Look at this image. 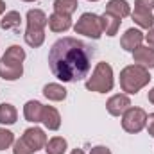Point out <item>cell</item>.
I'll return each instance as SVG.
<instances>
[{
    "label": "cell",
    "instance_id": "6da1fadb",
    "mask_svg": "<svg viewBox=\"0 0 154 154\" xmlns=\"http://www.w3.org/2000/svg\"><path fill=\"white\" fill-rule=\"evenodd\" d=\"M48 66L54 77L63 82H77L88 77L91 68V52L86 43L77 38L57 39L48 52Z\"/></svg>",
    "mask_w": 154,
    "mask_h": 154
},
{
    "label": "cell",
    "instance_id": "7a4b0ae2",
    "mask_svg": "<svg viewBox=\"0 0 154 154\" xmlns=\"http://www.w3.org/2000/svg\"><path fill=\"white\" fill-rule=\"evenodd\" d=\"M151 72L140 65H127L120 72V88L127 95H136L151 82Z\"/></svg>",
    "mask_w": 154,
    "mask_h": 154
},
{
    "label": "cell",
    "instance_id": "3957f363",
    "mask_svg": "<svg viewBox=\"0 0 154 154\" xmlns=\"http://www.w3.org/2000/svg\"><path fill=\"white\" fill-rule=\"evenodd\" d=\"M115 86V74L109 63L100 61L95 65L91 75L86 77V90L95 93H108Z\"/></svg>",
    "mask_w": 154,
    "mask_h": 154
},
{
    "label": "cell",
    "instance_id": "277c9868",
    "mask_svg": "<svg viewBox=\"0 0 154 154\" xmlns=\"http://www.w3.org/2000/svg\"><path fill=\"white\" fill-rule=\"evenodd\" d=\"M75 34H82L86 38L91 39H100L102 32V20L99 14L95 13H82L77 20V23L74 25Z\"/></svg>",
    "mask_w": 154,
    "mask_h": 154
},
{
    "label": "cell",
    "instance_id": "5b68a950",
    "mask_svg": "<svg viewBox=\"0 0 154 154\" xmlns=\"http://www.w3.org/2000/svg\"><path fill=\"white\" fill-rule=\"evenodd\" d=\"M147 125V111L142 108L131 106L124 115H122V129L129 134H136L143 131Z\"/></svg>",
    "mask_w": 154,
    "mask_h": 154
},
{
    "label": "cell",
    "instance_id": "8992f818",
    "mask_svg": "<svg viewBox=\"0 0 154 154\" xmlns=\"http://www.w3.org/2000/svg\"><path fill=\"white\" fill-rule=\"evenodd\" d=\"M22 138H23V142L34 151V152H38L41 149H45V145H47V134H45V131L43 129H39V127H27L25 131H23V134H22Z\"/></svg>",
    "mask_w": 154,
    "mask_h": 154
},
{
    "label": "cell",
    "instance_id": "52a82bcc",
    "mask_svg": "<svg viewBox=\"0 0 154 154\" xmlns=\"http://www.w3.org/2000/svg\"><path fill=\"white\" fill-rule=\"evenodd\" d=\"M129 108H131V99L127 93H116L106 102V109L111 116H122Z\"/></svg>",
    "mask_w": 154,
    "mask_h": 154
},
{
    "label": "cell",
    "instance_id": "ba28073f",
    "mask_svg": "<svg viewBox=\"0 0 154 154\" xmlns=\"http://www.w3.org/2000/svg\"><path fill=\"white\" fill-rule=\"evenodd\" d=\"M143 39H145V34L140 31V29H134V27H131V29H127L124 34H122V38H120V47L125 50V52H134L142 43H143Z\"/></svg>",
    "mask_w": 154,
    "mask_h": 154
},
{
    "label": "cell",
    "instance_id": "9c48e42d",
    "mask_svg": "<svg viewBox=\"0 0 154 154\" xmlns=\"http://www.w3.org/2000/svg\"><path fill=\"white\" fill-rule=\"evenodd\" d=\"M133 59H134V65H140V66L151 70V68H154V48L149 45H140L133 52Z\"/></svg>",
    "mask_w": 154,
    "mask_h": 154
},
{
    "label": "cell",
    "instance_id": "30bf717a",
    "mask_svg": "<svg viewBox=\"0 0 154 154\" xmlns=\"http://www.w3.org/2000/svg\"><path fill=\"white\" fill-rule=\"evenodd\" d=\"M23 75V63H9L0 57V77L4 81H18Z\"/></svg>",
    "mask_w": 154,
    "mask_h": 154
},
{
    "label": "cell",
    "instance_id": "8fae6325",
    "mask_svg": "<svg viewBox=\"0 0 154 154\" xmlns=\"http://www.w3.org/2000/svg\"><path fill=\"white\" fill-rule=\"evenodd\" d=\"M41 124L48 129V131H57L61 127V115L54 106H43V113H41Z\"/></svg>",
    "mask_w": 154,
    "mask_h": 154
},
{
    "label": "cell",
    "instance_id": "7c38bea8",
    "mask_svg": "<svg viewBox=\"0 0 154 154\" xmlns=\"http://www.w3.org/2000/svg\"><path fill=\"white\" fill-rule=\"evenodd\" d=\"M48 29L52 32H66L72 29V16L61 14V13H52L48 16Z\"/></svg>",
    "mask_w": 154,
    "mask_h": 154
},
{
    "label": "cell",
    "instance_id": "4fadbf2b",
    "mask_svg": "<svg viewBox=\"0 0 154 154\" xmlns=\"http://www.w3.org/2000/svg\"><path fill=\"white\" fill-rule=\"evenodd\" d=\"M131 18H133V22L140 27V29H152L154 27V14L152 11H145V9H136L134 7V11H131Z\"/></svg>",
    "mask_w": 154,
    "mask_h": 154
},
{
    "label": "cell",
    "instance_id": "5bb4252c",
    "mask_svg": "<svg viewBox=\"0 0 154 154\" xmlns=\"http://www.w3.org/2000/svg\"><path fill=\"white\" fill-rule=\"evenodd\" d=\"M41 113H43V104L39 100H27L23 106V116L31 124H39L41 122Z\"/></svg>",
    "mask_w": 154,
    "mask_h": 154
},
{
    "label": "cell",
    "instance_id": "9a60e30c",
    "mask_svg": "<svg viewBox=\"0 0 154 154\" xmlns=\"http://www.w3.org/2000/svg\"><path fill=\"white\" fill-rule=\"evenodd\" d=\"M25 22H27V27H32V29H43L48 25V16L41 11V9H29L27 11V16H25Z\"/></svg>",
    "mask_w": 154,
    "mask_h": 154
},
{
    "label": "cell",
    "instance_id": "2e32d148",
    "mask_svg": "<svg viewBox=\"0 0 154 154\" xmlns=\"http://www.w3.org/2000/svg\"><path fill=\"white\" fill-rule=\"evenodd\" d=\"M43 95L52 102H61L66 99V88L59 82H48L43 86Z\"/></svg>",
    "mask_w": 154,
    "mask_h": 154
},
{
    "label": "cell",
    "instance_id": "e0dca14e",
    "mask_svg": "<svg viewBox=\"0 0 154 154\" xmlns=\"http://www.w3.org/2000/svg\"><path fill=\"white\" fill-rule=\"evenodd\" d=\"M106 13H109V14L122 20V18L131 14V5H129L127 0H109L106 4Z\"/></svg>",
    "mask_w": 154,
    "mask_h": 154
},
{
    "label": "cell",
    "instance_id": "ac0fdd59",
    "mask_svg": "<svg viewBox=\"0 0 154 154\" xmlns=\"http://www.w3.org/2000/svg\"><path fill=\"white\" fill-rule=\"evenodd\" d=\"M100 20H102V32H104L106 36L113 38V36L118 34L120 23H122L120 18H116V16H113V14H109V13L104 11V14H100Z\"/></svg>",
    "mask_w": 154,
    "mask_h": 154
},
{
    "label": "cell",
    "instance_id": "d6986e66",
    "mask_svg": "<svg viewBox=\"0 0 154 154\" xmlns=\"http://www.w3.org/2000/svg\"><path fill=\"white\" fill-rule=\"evenodd\" d=\"M22 23V14L18 11H7L2 14V20H0V27L4 31H16Z\"/></svg>",
    "mask_w": 154,
    "mask_h": 154
},
{
    "label": "cell",
    "instance_id": "ffe728a7",
    "mask_svg": "<svg viewBox=\"0 0 154 154\" xmlns=\"http://www.w3.org/2000/svg\"><path fill=\"white\" fill-rule=\"evenodd\" d=\"M23 39L29 47L32 48H38L45 43V31L43 29H32V27H27L25 32H23Z\"/></svg>",
    "mask_w": 154,
    "mask_h": 154
},
{
    "label": "cell",
    "instance_id": "44dd1931",
    "mask_svg": "<svg viewBox=\"0 0 154 154\" xmlns=\"http://www.w3.org/2000/svg\"><path fill=\"white\" fill-rule=\"evenodd\" d=\"M18 120V111L13 104L2 102L0 104V124L2 125H13Z\"/></svg>",
    "mask_w": 154,
    "mask_h": 154
},
{
    "label": "cell",
    "instance_id": "7402d4cb",
    "mask_svg": "<svg viewBox=\"0 0 154 154\" xmlns=\"http://www.w3.org/2000/svg\"><path fill=\"white\" fill-rule=\"evenodd\" d=\"M66 149H68V142L63 136H52L45 145L47 154H65Z\"/></svg>",
    "mask_w": 154,
    "mask_h": 154
},
{
    "label": "cell",
    "instance_id": "603a6c76",
    "mask_svg": "<svg viewBox=\"0 0 154 154\" xmlns=\"http://www.w3.org/2000/svg\"><path fill=\"white\" fill-rule=\"evenodd\" d=\"M79 7V0H54V13L72 16Z\"/></svg>",
    "mask_w": 154,
    "mask_h": 154
},
{
    "label": "cell",
    "instance_id": "cb8c5ba5",
    "mask_svg": "<svg viewBox=\"0 0 154 154\" xmlns=\"http://www.w3.org/2000/svg\"><path fill=\"white\" fill-rule=\"evenodd\" d=\"M2 59H5L9 63H23L25 61V50L20 45H11L5 50V54L2 56Z\"/></svg>",
    "mask_w": 154,
    "mask_h": 154
},
{
    "label": "cell",
    "instance_id": "d4e9b609",
    "mask_svg": "<svg viewBox=\"0 0 154 154\" xmlns=\"http://www.w3.org/2000/svg\"><path fill=\"white\" fill-rule=\"evenodd\" d=\"M14 143V134L5 129V127H0V151H5L9 147H13Z\"/></svg>",
    "mask_w": 154,
    "mask_h": 154
},
{
    "label": "cell",
    "instance_id": "484cf974",
    "mask_svg": "<svg viewBox=\"0 0 154 154\" xmlns=\"http://www.w3.org/2000/svg\"><path fill=\"white\" fill-rule=\"evenodd\" d=\"M13 154H34V151L23 142V138H18L13 143Z\"/></svg>",
    "mask_w": 154,
    "mask_h": 154
},
{
    "label": "cell",
    "instance_id": "4316f807",
    "mask_svg": "<svg viewBox=\"0 0 154 154\" xmlns=\"http://www.w3.org/2000/svg\"><path fill=\"white\" fill-rule=\"evenodd\" d=\"M134 7H136V9L152 11L154 9V0H134Z\"/></svg>",
    "mask_w": 154,
    "mask_h": 154
},
{
    "label": "cell",
    "instance_id": "83f0119b",
    "mask_svg": "<svg viewBox=\"0 0 154 154\" xmlns=\"http://www.w3.org/2000/svg\"><path fill=\"white\" fill-rule=\"evenodd\" d=\"M90 154H111V151L106 145H95V147H91Z\"/></svg>",
    "mask_w": 154,
    "mask_h": 154
},
{
    "label": "cell",
    "instance_id": "f1b7e54d",
    "mask_svg": "<svg viewBox=\"0 0 154 154\" xmlns=\"http://www.w3.org/2000/svg\"><path fill=\"white\" fill-rule=\"evenodd\" d=\"M147 133H149V136H152L154 138V113L151 115H147Z\"/></svg>",
    "mask_w": 154,
    "mask_h": 154
},
{
    "label": "cell",
    "instance_id": "f546056e",
    "mask_svg": "<svg viewBox=\"0 0 154 154\" xmlns=\"http://www.w3.org/2000/svg\"><path fill=\"white\" fill-rule=\"evenodd\" d=\"M145 41H147V45H149V47H152V48H154V27H152V29H149V32L145 34Z\"/></svg>",
    "mask_w": 154,
    "mask_h": 154
},
{
    "label": "cell",
    "instance_id": "4dcf8cb0",
    "mask_svg": "<svg viewBox=\"0 0 154 154\" xmlns=\"http://www.w3.org/2000/svg\"><path fill=\"white\" fill-rule=\"evenodd\" d=\"M147 99H149V102H151V104H154V86L149 90V93H147Z\"/></svg>",
    "mask_w": 154,
    "mask_h": 154
},
{
    "label": "cell",
    "instance_id": "1f68e13d",
    "mask_svg": "<svg viewBox=\"0 0 154 154\" xmlns=\"http://www.w3.org/2000/svg\"><path fill=\"white\" fill-rule=\"evenodd\" d=\"M4 13H5V2H4V0H0V16H2Z\"/></svg>",
    "mask_w": 154,
    "mask_h": 154
},
{
    "label": "cell",
    "instance_id": "d6a6232c",
    "mask_svg": "<svg viewBox=\"0 0 154 154\" xmlns=\"http://www.w3.org/2000/svg\"><path fill=\"white\" fill-rule=\"evenodd\" d=\"M70 154H84V151H82V149H74Z\"/></svg>",
    "mask_w": 154,
    "mask_h": 154
},
{
    "label": "cell",
    "instance_id": "836d02e7",
    "mask_svg": "<svg viewBox=\"0 0 154 154\" xmlns=\"http://www.w3.org/2000/svg\"><path fill=\"white\" fill-rule=\"evenodd\" d=\"M22 2H38V0H22Z\"/></svg>",
    "mask_w": 154,
    "mask_h": 154
},
{
    "label": "cell",
    "instance_id": "e575fe53",
    "mask_svg": "<svg viewBox=\"0 0 154 154\" xmlns=\"http://www.w3.org/2000/svg\"><path fill=\"white\" fill-rule=\"evenodd\" d=\"M88 2H99V0H88Z\"/></svg>",
    "mask_w": 154,
    "mask_h": 154
}]
</instances>
